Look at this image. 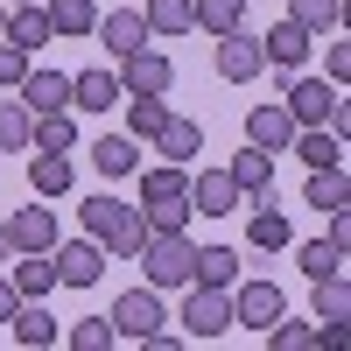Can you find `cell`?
Masks as SVG:
<instances>
[{
  "label": "cell",
  "mask_w": 351,
  "mask_h": 351,
  "mask_svg": "<svg viewBox=\"0 0 351 351\" xmlns=\"http://www.w3.org/2000/svg\"><path fill=\"white\" fill-rule=\"evenodd\" d=\"M28 148H43V155H71V148H77V120H71V106H64V112H36Z\"/></svg>",
  "instance_id": "cell-27"
},
{
  "label": "cell",
  "mask_w": 351,
  "mask_h": 351,
  "mask_svg": "<svg viewBox=\"0 0 351 351\" xmlns=\"http://www.w3.org/2000/svg\"><path fill=\"white\" fill-rule=\"evenodd\" d=\"M84 232L112 253V260H134L141 239H148V218H141V204H120V197H92L84 204Z\"/></svg>",
  "instance_id": "cell-1"
},
{
  "label": "cell",
  "mask_w": 351,
  "mask_h": 351,
  "mask_svg": "<svg viewBox=\"0 0 351 351\" xmlns=\"http://www.w3.org/2000/svg\"><path fill=\"white\" fill-rule=\"evenodd\" d=\"M8 239H14V253H56V211H43V197H36L28 211L8 218Z\"/></svg>",
  "instance_id": "cell-11"
},
{
  "label": "cell",
  "mask_w": 351,
  "mask_h": 351,
  "mask_svg": "<svg viewBox=\"0 0 351 351\" xmlns=\"http://www.w3.org/2000/svg\"><path fill=\"white\" fill-rule=\"evenodd\" d=\"M324 77H330V84L351 77V43H330V49H324Z\"/></svg>",
  "instance_id": "cell-42"
},
{
  "label": "cell",
  "mask_w": 351,
  "mask_h": 351,
  "mask_svg": "<svg viewBox=\"0 0 351 351\" xmlns=\"http://www.w3.org/2000/svg\"><path fill=\"white\" fill-rule=\"evenodd\" d=\"M106 316H112V330H120V337H134V344H148L155 330H169V309H162V288H148V281H141V288H127V295L112 302Z\"/></svg>",
  "instance_id": "cell-3"
},
{
  "label": "cell",
  "mask_w": 351,
  "mask_h": 351,
  "mask_svg": "<svg viewBox=\"0 0 351 351\" xmlns=\"http://www.w3.org/2000/svg\"><path fill=\"white\" fill-rule=\"evenodd\" d=\"M190 281H204V288H232V281H239V253H232V246H197Z\"/></svg>",
  "instance_id": "cell-28"
},
{
  "label": "cell",
  "mask_w": 351,
  "mask_h": 351,
  "mask_svg": "<svg viewBox=\"0 0 351 351\" xmlns=\"http://www.w3.org/2000/svg\"><path fill=\"white\" fill-rule=\"evenodd\" d=\"M302 204H309V211H337V204H351V190H344V162H337V169H309Z\"/></svg>",
  "instance_id": "cell-31"
},
{
  "label": "cell",
  "mask_w": 351,
  "mask_h": 351,
  "mask_svg": "<svg viewBox=\"0 0 351 351\" xmlns=\"http://www.w3.org/2000/svg\"><path fill=\"white\" fill-rule=\"evenodd\" d=\"M28 134H36V112H28L21 99H0V155L28 148Z\"/></svg>",
  "instance_id": "cell-34"
},
{
  "label": "cell",
  "mask_w": 351,
  "mask_h": 351,
  "mask_svg": "<svg viewBox=\"0 0 351 351\" xmlns=\"http://www.w3.org/2000/svg\"><path fill=\"white\" fill-rule=\"evenodd\" d=\"M330 239L351 253V204H337V211H330Z\"/></svg>",
  "instance_id": "cell-43"
},
{
  "label": "cell",
  "mask_w": 351,
  "mask_h": 351,
  "mask_svg": "<svg viewBox=\"0 0 351 351\" xmlns=\"http://www.w3.org/2000/svg\"><path fill=\"white\" fill-rule=\"evenodd\" d=\"M232 204H239V183H232V169H204L197 183H190V211H204V218H225Z\"/></svg>",
  "instance_id": "cell-18"
},
{
  "label": "cell",
  "mask_w": 351,
  "mask_h": 351,
  "mask_svg": "<svg viewBox=\"0 0 351 351\" xmlns=\"http://www.w3.org/2000/svg\"><path fill=\"white\" fill-rule=\"evenodd\" d=\"M288 148H295L309 169H337V162H344V141H337L330 127H295V141H288Z\"/></svg>",
  "instance_id": "cell-29"
},
{
  "label": "cell",
  "mask_w": 351,
  "mask_h": 351,
  "mask_svg": "<svg viewBox=\"0 0 351 351\" xmlns=\"http://www.w3.org/2000/svg\"><path fill=\"white\" fill-rule=\"evenodd\" d=\"M14 295L21 302H49V288H64V281H56V260L49 253H14Z\"/></svg>",
  "instance_id": "cell-15"
},
{
  "label": "cell",
  "mask_w": 351,
  "mask_h": 351,
  "mask_svg": "<svg viewBox=\"0 0 351 351\" xmlns=\"http://www.w3.org/2000/svg\"><path fill=\"white\" fill-rule=\"evenodd\" d=\"M141 218H148V232H183L197 211H190V197H183V204H141Z\"/></svg>",
  "instance_id": "cell-40"
},
{
  "label": "cell",
  "mask_w": 351,
  "mask_h": 351,
  "mask_svg": "<svg viewBox=\"0 0 351 351\" xmlns=\"http://www.w3.org/2000/svg\"><path fill=\"white\" fill-rule=\"evenodd\" d=\"M92 162H99V176H134L141 169V141L134 134H99L92 141Z\"/></svg>",
  "instance_id": "cell-24"
},
{
  "label": "cell",
  "mask_w": 351,
  "mask_h": 351,
  "mask_svg": "<svg viewBox=\"0 0 351 351\" xmlns=\"http://www.w3.org/2000/svg\"><path fill=\"white\" fill-rule=\"evenodd\" d=\"M64 344H71V351H112V344H120V330H112V316H84V324L64 330Z\"/></svg>",
  "instance_id": "cell-37"
},
{
  "label": "cell",
  "mask_w": 351,
  "mask_h": 351,
  "mask_svg": "<svg viewBox=\"0 0 351 351\" xmlns=\"http://www.w3.org/2000/svg\"><path fill=\"white\" fill-rule=\"evenodd\" d=\"M28 183H36V197L49 204V197H64L77 183V169H71V155H43L36 148V155H28Z\"/></svg>",
  "instance_id": "cell-23"
},
{
  "label": "cell",
  "mask_w": 351,
  "mask_h": 351,
  "mask_svg": "<svg viewBox=\"0 0 351 351\" xmlns=\"http://www.w3.org/2000/svg\"><path fill=\"white\" fill-rule=\"evenodd\" d=\"M14 302H21V295H14V281L0 274V324H8V316H14Z\"/></svg>",
  "instance_id": "cell-44"
},
{
  "label": "cell",
  "mask_w": 351,
  "mask_h": 351,
  "mask_svg": "<svg viewBox=\"0 0 351 351\" xmlns=\"http://www.w3.org/2000/svg\"><path fill=\"white\" fill-rule=\"evenodd\" d=\"M14 92H21L28 112H64V106H71V77H64V71H36V64H28V77L14 84Z\"/></svg>",
  "instance_id": "cell-12"
},
{
  "label": "cell",
  "mask_w": 351,
  "mask_h": 351,
  "mask_svg": "<svg viewBox=\"0 0 351 351\" xmlns=\"http://www.w3.org/2000/svg\"><path fill=\"white\" fill-rule=\"evenodd\" d=\"M218 43V77L225 84H253L260 71H267V56H260V36H246V28H232V36H211Z\"/></svg>",
  "instance_id": "cell-8"
},
{
  "label": "cell",
  "mask_w": 351,
  "mask_h": 351,
  "mask_svg": "<svg viewBox=\"0 0 351 351\" xmlns=\"http://www.w3.org/2000/svg\"><path fill=\"white\" fill-rule=\"evenodd\" d=\"M337 99H344V92H337L330 77H295V71H288V99H281V106L295 112V127H324Z\"/></svg>",
  "instance_id": "cell-7"
},
{
  "label": "cell",
  "mask_w": 351,
  "mask_h": 351,
  "mask_svg": "<svg viewBox=\"0 0 351 351\" xmlns=\"http://www.w3.org/2000/svg\"><path fill=\"white\" fill-rule=\"evenodd\" d=\"M316 324H351V281L344 274L316 281Z\"/></svg>",
  "instance_id": "cell-33"
},
{
  "label": "cell",
  "mask_w": 351,
  "mask_h": 351,
  "mask_svg": "<svg viewBox=\"0 0 351 351\" xmlns=\"http://www.w3.org/2000/svg\"><path fill=\"white\" fill-rule=\"evenodd\" d=\"M8 324H14V344H28V351H49L56 337H64V330H56V316H49V302H14Z\"/></svg>",
  "instance_id": "cell-19"
},
{
  "label": "cell",
  "mask_w": 351,
  "mask_h": 351,
  "mask_svg": "<svg viewBox=\"0 0 351 351\" xmlns=\"http://www.w3.org/2000/svg\"><path fill=\"white\" fill-rule=\"evenodd\" d=\"M260 337H267L274 351H302V344H316V324H288V316H274Z\"/></svg>",
  "instance_id": "cell-39"
},
{
  "label": "cell",
  "mask_w": 351,
  "mask_h": 351,
  "mask_svg": "<svg viewBox=\"0 0 351 351\" xmlns=\"http://www.w3.org/2000/svg\"><path fill=\"white\" fill-rule=\"evenodd\" d=\"M8 8H28V0H8Z\"/></svg>",
  "instance_id": "cell-47"
},
{
  "label": "cell",
  "mask_w": 351,
  "mask_h": 351,
  "mask_svg": "<svg viewBox=\"0 0 351 351\" xmlns=\"http://www.w3.org/2000/svg\"><path fill=\"white\" fill-rule=\"evenodd\" d=\"M8 43H21L28 56H36L43 43H56V28H49V14H43V0H28V8H8Z\"/></svg>",
  "instance_id": "cell-22"
},
{
  "label": "cell",
  "mask_w": 351,
  "mask_h": 351,
  "mask_svg": "<svg viewBox=\"0 0 351 351\" xmlns=\"http://www.w3.org/2000/svg\"><path fill=\"white\" fill-rule=\"evenodd\" d=\"M141 21H148V36H190V0H148Z\"/></svg>",
  "instance_id": "cell-35"
},
{
  "label": "cell",
  "mask_w": 351,
  "mask_h": 351,
  "mask_svg": "<svg viewBox=\"0 0 351 351\" xmlns=\"http://www.w3.org/2000/svg\"><path fill=\"white\" fill-rule=\"evenodd\" d=\"M225 330H232V288H204V281H190V295H183V337L211 344V337H225Z\"/></svg>",
  "instance_id": "cell-5"
},
{
  "label": "cell",
  "mask_w": 351,
  "mask_h": 351,
  "mask_svg": "<svg viewBox=\"0 0 351 351\" xmlns=\"http://www.w3.org/2000/svg\"><path fill=\"white\" fill-rule=\"evenodd\" d=\"M190 28L232 36V28H246V0H190Z\"/></svg>",
  "instance_id": "cell-26"
},
{
  "label": "cell",
  "mask_w": 351,
  "mask_h": 351,
  "mask_svg": "<svg viewBox=\"0 0 351 351\" xmlns=\"http://www.w3.org/2000/svg\"><path fill=\"white\" fill-rule=\"evenodd\" d=\"M49 260H56V281H64V288H99V274H106V246L92 239V232H84V239H71V246L56 239Z\"/></svg>",
  "instance_id": "cell-6"
},
{
  "label": "cell",
  "mask_w": 351,
  "mask_h": 351,
  "mask_svg": "<svg viewBox=\"0 0 351 351\" xmlns=\"http://www.w3.org/2000/svg\"><path fill=\"white\" fill-rule=\"evenodd\" d=\"M295 260H302V274H309V281L344 274V246H337V239H309V246H295Z\"/></svg>",
  "instance_id": "cell-36"
},
{
  "label": "cell",
  "mask_w": 351,
  "mask_h": 351,
  "mask_svg": "<svg viewBox=\"0 0 351 351\" xmlns=\"http://www.w3.org/2000/svg\"><path fill=\"white\" fill-rule=\"evenodd\" d=\"M162 120H169V99H127V134L134 141H155Z\"/></svg>",
  "instance_id": "cell-38"
},
{
  "label": "cell",
  "mask_w": 351,
  "mask_h": 351,
  "mask_svg": "<svg viewBox=\"0 0 351 351\" xmlns=\"http://www.w3.org/2000/svg\"><path fill=\"white\" fill-rule=\"evenodd\" d=\"M246 239H253V253H281V246H295L288 211H274V190H267V197H253V225H246Z\"/></svg>",
  "instance_id": "cell-13"
},
{
  "label": "cell",
  "mask_w": 351,
  "mask_h": 351,
  "mask_svg": "<svg viewBox=\"0 0 351 351\" xmlns=\"http://www.w3.org/2000/svg\"><path fill=\"white\" fill-rule=\"evenodd\" d=\"M183 197H190L183 162H155V169H141V204H183Z\"/></svg>",
  "instance_id": "cell-21"
},
{
  "label": "cell",
  "mask_w": 351,
  "mask_h": 351,
  "mask_svg": "<svg viewBox=\"0 0 351 351\" xmlns=\"http://www.w3.org/2000/svg\"><path fill=\"white\" fill-rule=\"evenodd\" d=\"M316 49V36H302L295 21H274L267 36H260V56H267L274 71H302V56Z\"/></svg>",
  "instance_id": "cell-14"
},
{
  "label": "cell",
  "mask_w": 351,
  "mask_h": 351,
  "mask_svg": "<svg viewBox=\"0 0 351 351\" xmlns=\"http://www.w3.org/2000/svg\"><path fill=\"white\" fill-rule=\"evenodd\" d=\"M141 274H148V288H190V260H197V246L183 239V232H148V239H141Z\"/></svg>",
  "instance_id": "cell-2"
},
{
  "label": "cell",
  "mask_w": 351,
  "mask_h": 351,
  "mask_svg": "<svg viewBox=\"0 0 351 351\" xmlns=\"http://www.w3.org/2000/svg\"><path fill=\"white\" fill-rule=\"evenodd\" d=\"M43 14H49L56 36H92V21H99L92 0H43Z\"/></svg>",
  "instance_id": "cell-32"
},
{
  "label": "cell",
  "mask_w": 351,
  "mask_h": 351,
  "mask_svg": "<svg viewBox=\"0 0 351 351\" xmlns=\"http://www.w3.org/2000/svg\"><path fill=\"white\" fill-rule=\"evenodd\" d=\"M120 99H127V92H120V71H99V64H92V71L71 77V106H77V112H106V106H120Z\"/></svg>",
  "instance_id": "cell-17"
},
{
  "label": "cell",
  "mask_w": 351,
  "mask_h": 351,
  "mask_svg": "<svg viewBox=\"0 0 351 351\" xmlns=\"http://www.w3.org/2000/svg\"><path fill=\"white\" fill-rule=\"evenodd\" d=\"M92 36H99L112 56H127V49L148 43V21H141V8H112V14H99V21H92Z\"/></svg>",
  "instance_id": "cell-16"
},
{
  "label": "cell",
  "mask_w": 351,
  "mask_h": 351,
  "mask_svg": "<svg viewBox=\"0 0 351 351\" xmlns=\"http://www.w3.org/2000/svg\"><path fill=\"white\" fill-rule=\"evenodd\" d=\"M169 84H176V64L155 49V43H141L120 56V92L127 99H169Z\"/></svg>",
  "instance_id": "cell-4"
},
{
  "label": "cell",
  "mask_w": 351,
  "mask_h": 351,
  "mask_svg": "<svg viewBox=\"0 0 351 351\" xmlns=\"http://www.w3.org/2000/svg\"><path fill=\"white\" fill-rule=\"evenodd\" d=\"M288 21L302 28V36H337V21H344V0H288Z\"/></svg>",
  "instance_id": "cell-25"
},
{
  "label": "cell",
  "mask_w": 351,
  "mask_h": 351,
  "mask_svg": "<svg viewBox=\"0 0 351 351\" xmlns=\"http://www.w3.org/2000/svg\"><path fill=\"white\" fill-rule=\"evenodd\" d=\"M274 316H288V295L274 281H246V288H232V324H246V330H267Z\"/></svg>",
  "instance_id": "cell-9"
},
{
  "label": "cell",
  "mask_w": 351,
  "mask_h": 351,
  "mask_svg": "<svg viewBox=\"0 0 351 351\" xmlns=\"http://www.w3.org/2000/svg\"><path fill=\"white\" fill-rule=\"evenodd\" d=\"M197 148H204V127H197V120H176V112H169L162 134H155V155H162V162H190Z\"/></svg>",
  "instance_id": "cell-30"
},
{
  "label": "cell",
  "mask_w": 351,
  "mask_h": 351,
  "mask_svg": "<svg viewBox=\"0 0 351 351\" xmlns=\"http://www.w3.org/2000/svg\"><path fill=\"white\" fill-rule=\"evenodd\" d=\"M0 43H8V0H0Z\"/></svg>",
  "instance_id": "cell-46"
},
{
  "label": "cell",
  "mask_w": 351,
  "mask_h": 351,
  "mask_svg": "<svg viewBox=\"0 0 351 351\" xmlns=\"http://www.w3.org/2000/svg\"><path fill=\"white\" fill-rule=\"evenodd\" d=\"M246 141H253V148H267V155H288V141H295V112H288L281 99L253 106V112H246Z\"/></svg>",
  "instance_id": "cell-10"
},
{
  "label": "cell",
  "mask_w": 351,
  "mask_h": 351,
  "mask_svg": "<svg viewBox=\"0 0 351 351\" xmlns=\"http://www.w3.org/2000/svg\"><path fill=\"white\" fill-rule=\"evenodd\" d=\"M28 64H36V56H28L21 43H0V84H8V92H14V84L28 77Z\"/></svg>",
  "instance_id": "cell-41"
},
{
  "label": "cell",
  "mask_w": 351,
  "mask_h": 351,
  "mask_svg": "<svg viewBox=\"0 0 351 351\" xmlns=\"http://www.w3.org/2000/svg\"><path fill=\"white\" fill-rule=\"evenodd\" d=\"M232 183H239V197H267V190H274V155L246 141V148L232 155Z\"/></svg>",
  "instance_id": "cell-20"
},
{
  "label": "cell",
  "mask_w": 351,
  "mask_h": 351,
  "mask_svg": "<svg viewBox=\"0 0 351 351\" xmlns=\"http://www.w3.org/2000/svg\"><path fill=\"white\" fill-rule=\"evenodd\" d=\"M14 260V239H8V218H0V267H8Z\"/></svg>",
  "instance_id": "cell-45"
}]
</instances>
